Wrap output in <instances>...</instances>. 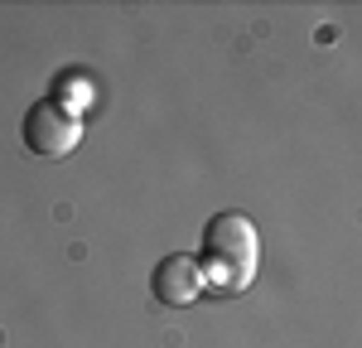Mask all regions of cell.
I'll use <instances>...</instances> for the list:
<instances>
[{
  "instance_id": "cell-3",
  "label": "cell",
  "mask_w": 362,
  "mask_h": 348,
  "mask_svg": "<svg viewBox=\"0 0 362 348\" xmlns=\"http://www.w3.org/2000/svg\"><path fill=\"white\" fill-rule=\"evenodd\" d=\"M150 290H155L160 305L184 310V305H194L208 286H203V271H198L194 257H165L160 266H155V276H150Z\"/></svg>"
},
{
  "instance_id": "cell-2",
  "label": "cell",
  "mask_w": 362,
  "mask_h": 348,
  "mask_svg": "<svg viewBox=\"0 0 362 348\" xmlns=\"http://www.w3.org/2000/svg\"><path fill=\"white\" fill-rule=\"evenodd\" d=\"M83 141V121L73 107H63L58 97H44L25 112V145L44 160H63L73 145Z\"/></svg>"
},
{
  "instance_id": "cell-1",
  "label": "cell",
  "mask_w": 362,
  "mask_h": 348,
  "mask_svg": "<svg viewBox=\"0 0 362 348\" xmlns=\"http://www.w3.org/2000/svg\"><path fill=\"white\" fill-rule=\"evenodd\" d=\"M198 271H203V286L218 290V295H237L256 281V266H261V237L256 223L247 213L227 208L213 213L208 228H203V247H198Z\"/></svg>"
}]
</instances>
